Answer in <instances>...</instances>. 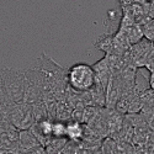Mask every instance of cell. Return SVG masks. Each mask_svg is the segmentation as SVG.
Segmentation results:
<instances>
[{"mask_svg":"<svg viewBox=\"0 0 154 154\" xmlns=\"http://www.w3.org/2000/svg\"><path fill=\"white\" fill-rule=\"evenodd\" d=\"M68 84L78 93H89L96 86V73L91 66L78 63L68 70Z\"/></svg>","mask_w":154,"mask_h":154,"instance_id":"obj_1","label":"cell"},{"mask_svg":"<svg viewBox=\"0 0 154 154\" xmlns=\"http://www.w3.org/2000/svg\"><path fill=\"white\" fill-rule=\"evenodd\" d=\"M5 93L9 99L14 104H23L26 97V88H27V76L22 75L21 73L6 69L0 78Z\"/></svg>","mask_w":154,"mask_h":154,"instance_id":"obj_2","label":"cell"},{"mask_svg":"<svg viewBox=\"0 0 154 154\" xmlns=\"http://www.w3.org/2000/svg\"><path fill=\"white\" fill-rule=\"evenodd\" d=\"M10 123L16 127L19 131L30 130L35 125V117H33V109L29 104H14L11 107L10 116H9Z\"/></svg>","mask_w":154,"mask_h":154,"instance_id":"obj_3","label":"cell"},{"mask_svg":"<svg viewBox=\"0 0 154 154\" xmlns=\"http://www.w3.org/2000/svg\"><path fill=\"white\" fill-rule=\"evenodd\" d=\"M153 48H154V43L149 42L146 38L131 46L130 51L126 53V58L128 63H130V66L133 68H144L146 62L150 56Z\"/></svg>","mask_w":154,"mask_h":154,"instance_id":"obj_4","label":"cell"},{"mask_svg":"<svg viewBox=\"0 0 154 154\" xmlns=\"http://www.w3.org/2000/svg\"><path fill=\"white\" fill-rule=\"evenodd\" d=\"M42 144L40 143V140L36 137V134L32 132V130H25L20 131L19 136V154L32 150L37 147H41Z\"/></svg>","mask_w":154,"mask_h":154,"instance_id":"obj_5","label":"cell"},{"mask_svg":"<svg viewBox=\"0 0 154 154\" xmlns=\"http://www.w3.org/2000/svg\"><path fill=\"white\" fill-rule=\"evenodd\" d=\"M84 137V125L76 121H70L67 123V138L73 142L80 143Z\"/></svg>","mask_w":154,"mask_h":154,"instance_id":"obj_6","label":"cell"},{"mask_svg":"<svg viewBox=\"0 0 154 154\" xmlns=\"http://www.w3.org/2000/svg\"><path fill=\"white\" fill-rule=\"evenodd\" d=\"M101 153L102 154H119V143L112 137H106L101 142Z\"/></svg>","mask_w":154,"mask_h":154,"instance_id":"obj_7","label":"cell"},{"mask_svg":"<svg viewBox=\"0 0 154 154\" xmlns=\"http://www.w3.org/2000/svg\"><path fill=\"white\" fill-rule=\"evenodd\" d=\"M142 30H143V36L146 40L154 43V17H149L142 25Z\"/></svg>","mask_w":154,"mask_h":154,"instance_id":"obj_8","label":"cell"},{"mask_svg":"<svg viewBox=\"0 0 154 154\" xmlns=\"http://www.w3.org/2000/svg\"><path fill=\"white\" fill-rule=\"evenodd\" d=\"M53 137L67 138V123H64L62 121L53 122Z\"/></svg>","mask_w":154,"mask_h":154,"instance_id":"obj_9","label":"cell"},{"mask_svg":"<svg viewBox=\"0 0 154 154\" xmlns=\"http://www.w3.org/2000/svg\"><path fill=\"white\" fill-rule=\"evenodd\" d=\"M117 143H119V154H137L133 143H128V142H117Z\"/></svg>","mask_w":154,"mask_h":154,"instance_id":"obj_10","label":"cell"},{"mask_svg":"<svg viewBox=\"0 0 154 154\" xmlns=\"http://www.w3.org/2000/svg\"><path fill=\"white\" fill-rule=\"evenodd\" d=\"M144 68L148 69L150 73H154V48H153L150 56L148 57V59H147V62H146Z\"/></svg>","mask_w":154,"mask_h":154,"instance_id":"obj_11","label":"cell"},{"mask_svg":"<svg viewBox=\"0 0 154 154\" xmlns=\"http://www.w3.org/2000/svg\"><path fill=\"white\" fill-rule=\"evenodd\" d=\"M149 85H150V89L154 90V73H150V78H149Z\"/></svg>","mask_w":154,"mask_h":154,"instance_id":"obj_12","label":"cell"},{"mask_svg":"<svg viewBox=\"0 0 154 154\" xmlns=\"http://www.w3.org/2000/svg\"><path fill=\"white\" fill-rule=\"evenodd\" d=\"M131 2H133V0H120V3H121L122 5H125V4H128V3H131Z\"/></svg>","mask_w":154,"mask_h":154,"instance_id":"obj_13","label":"cell"},{"mask_svg":"<svg viewBox=\"0 0 154 154\" xmlns=\"http://www.w3.org/2000/svg\"><path fill=\"white\" fill-rule=\"evenodd\" d=\"M38 154H47V152H46V149H42L40 153H38Z\"/></svg>","mask_w":154,"mask_h":154,"instance_id":"obj_14","label":"cell"},{"mask_svg":"<svg viewBox=\"0 0 154 154\" xmlns=\"http://www.w3.org/2000/svg\"><path fill=\"white\" fill-rule=\"evenodd\" d=\"M144 2H147V3H149V4H150V3H153V2H154V0H144Z\"/></svg>","mask_w":154,"mask_h":154,"instance_id":"obj_15","label":"cell"}]
</instances>
